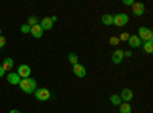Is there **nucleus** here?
I'll use <instances>...</instances> for the list:
<instances>
[{"mask_svg":"<svg viewBox=\"0 0 153 113\" xmlns=\"http://www.w3.org/2000/svg\"><path fill=\"white\" fill-rule=\"evenodd\" d=\"M19 87L22 89V92L25 93H34L35 89H37V81L34 78H25V80H20L19 83Z\"/></svg>","mask_w":153,"mask_h":113,"instance_id":"f257e3e1","label":"nucleus"},{"mask_svg":"<svg viewBox=\"0 0 153 113\" xmlns=\"http://www.w3.org/2000/svg\"><path fill=\"white\" fill-rule=\"evenodd\" d=\"M138 38L141 41H153V32L146 28V26H141L138 29Z\"/></svg>","mask_w":153,"mask_h":113,"instance_id":"f03ea898","label":"nucleus"},{"mask_svg":"<svg viewBox=\"0 0 153 113\" xmlns=\"http://www.w3.org/2000/svg\"><path fill=\"white\" fill-rule=\"evenodd\" d=\"M127 23H129V16L124 14V12H120V14L113 16V24H115V26L123 28V26H126Z\"/></svg>","mask_w":153,"mask_h":113,"instance_id":"7ed1b4c3","label":"nucleus"},{"mask_svg":"<svg viewBox=\"0 0 153 113\" xmlns=\"http://www.w3.org/2000/svg\"><path fill=\"white\" fill-rule=\"evenodd\" d=\"M35 98L38 101H49L51 99V92L46 87H40V89H35Z\"/></svg>","mask_w":153,"mask_h":113,"instance_id":"20e7f679","label":"nucleus"},{"mask_svg":"<svg viewBox=\"0 0 153 113\" xmlns=\"http://www.w3.org/2000/svg\"><path fill=\"white\" fill-rule=\"evenodd\" d=\"M16 73H17L19 77H20V80H25V78H29V77H31V67H29L28 64H20Z\"/></svg>","mask_w":153,"mask_h":113,"instance_id":"39448f33","label":"nucleus"},{"mask_svg":"<svg viewBox=\"0 0 153 113\" xmlns=\"http://www.w3.org/2000/svg\"><path fill=\"white\" fill-rule=\"evenodd\" d=\"M132 11H133V14L136 17H141V16H144V12H146V6H144L143 2H135L132 5Z\"/></svg>","mask_w":153,"mask_h":113,"instance_id":"423d86ee","label":"nucleus"},{"mask_svg":"<svg viewBox=\"0 0 153 113\" xmlns=\"http://www.w3.org/2000/svg\"><path fill=\"white\" fill-rule=\"evenodd\" d=\"M72 72L75 73V77H78V78H84L86 77V67L83 64H80V63H76V64H74L72 67Z\"/></svg>","mask_w":153,"mask_h":113,"instance_id":"0eeeda50","label":"nucleus"},{"mask_svg":"<svg viewBox=\"0 0 153 113\" xmlns=\"http://www.w3.org/2000/svg\"><path fill=\"white\" fill-rule=\"evenodd\" d=\"M123 60H124V51H123V49H117V51L112 54V61H113V64H120Z\"/></svg>","mask_w":153,"mask_h":113,"instance_id":"6e6552de","label":"nucleus"},{"mask_svg":"<svg viewBox=\"0 0 153 113\" xmlns=\"http://www.w3.org/2000/svg\"><path fill=\"white\" fill-rule=\"evenodd\" d=\"M6 80H8V83L12 84V86H19V83H20V77H19L16 72H8V73H6Z\"/></svg>","mask_w":153,"mask_h":113,"instance_id":"1a4fd4ad","label":"nucleus"},{"mask_svg":"<svg viewBox=\"0 0 153 113\" xmlns=\"http://www.w3.org/2000/svg\"><path fill=\"white\" fill-rule=\"evenodd\" d=\"M38 24L42 26L43 31H49V29H52V28H54V23H52V20H51V17H45V18H42Z\"/></svg>","mask_w":153,"mask_h":113,"instance_id":"9d476101","label":"nucleus"},{"mask_svg":"<svg viewBox=\"0 0 153 113\" xmlns=\"http://www.w3.org/2000/svg\"><path fill=\"white\" fill-rule=\"evenodd\" d=\"M132 98H133V92H132V89H123V92H121V101H124V103H130L132 101Z\"/></svg>","mask_w":153,"mask_h":113,"instance_id":"9b49d317","label":"nucleus"},{"mask_svg":"<svg viewBox=\"0 0 153 113\" xmlns=\"http://www.w3.org/2000/svg\"><path fill=\"white\" fill-rule=\"evenodd\" d=\"M43 32H45V31L42 29L40 24H35V26H31V32H29V34H32V37H35V38H42Z\"/></svg>","mask_w":153,"mask_h":113,"instance_id":"f8f14e48","label":"nucleus"},{"mask_svg":"<svg viewBox=\"0 0 153 113\" xmlns=\"http://www.w3.org/2000/svg\"><path fill=\"white\" fill-rule=\"evenodd\" d=\"M127 43L130 44V47H141L143 46V41L138 38V35H130L129 40H127Z\"/></svg>","mask_w":153,"mask_h":113,"instance_id":"ddd939ff","label":"nucleus"},{"mask_svg":"<svg viewBox=\"0 0 153 113\" xmlns=\"http://www.w3.org/2000/svg\"><path fill=\"white\" fill-rule=\"evenodd\" d=\"M2 67L6 70V73H8V72H11V69L14 67V60L9 58V57H8V58H5V60H3V64H2Z\"/></svg>","mask_w":153,"mask_h":113,"instance_id":"4468645a","label":"nucleus"},{"mask_svg":"<svg viewBox=\"0 0 153 113\" xmlns=\"http://www.w3.org/2000/svg\"><path fill=\"white\" fill-rule=\"evenodd\" d=\"M101 23H103L104 26H110V24H113V16L104 14L103 17H101Z\"/></svg>","mask_w":153,"mask_h":113,"instance_id":"2eb2a0df","label":"nucleus"},{"mask_svg":"<svg viewBox=\"0 0 153 113\" xmlns=\"http://www.w3.org/2000/svg\"><path fill=\"white\" fill-rule=\"evenodd\" d=\"M120 113H132L130 103H121L120 104Z\"/></svg>","mask_w":153,"mask_h":113,"instance_id":"dca6fc26","label":"nucleus"},{"mask_svg":"<svg viewBox=\"0 0 153 113\" xmlns=\"http://www.w3.org/2000/svg\"><path fill=\"white\" fill-rule=\"evenodd\" d=\"M110 103L113 104V106H120L123 101H121V96L120 95H117V93H115V95H112L110 96Z\"/></svg>","mask_w":153,"mask_h":113,"instance_id":"f3484780","label":"nucleus"},{"mask_svg":"<svg viewBox=\"0 0 153 113\" xmlns=\"http://www.w3.org/2000/svg\"><path fill=\"white\" fill-rule=\"evenodd\" d=\"M143 47H144V51H146L147 54H152V52H153V41H144Z\"/></svg>","mask_w":153,"mask_h":113,"instance_id":"a211bd4d","label":"nucleus"},{"mask_svg":"<svg viewBox=\"0 0 153 113\" xmlns=\"http://www.w3.org/2000/svg\"><path fill=\"white\" fill-rule=\"evenodd\" d=\"M68 60L71 61V64H76V63H78V55L74 54V52H71V54L68 55Z\"/></svg>","mask_w":153,"mask_h":113,"instance_id":"6ab92c4d","label":"nucleus"},{"mask_svg":"<svg viewBox=\"0 0 153 113\" xmlns=\"http://www.w3.org/2000/svg\"><path fill=\"white\" fill-rule=\"evenodd\" d=\"M26 24H29V26H35V24H38V18L35 17V16H31L29 18H28V23Z\"/></svg>","mask_w":153,"mask_h":113,"instance_id":"aec40b11","label":"nucleus"},{"mask_svg":"<svg viewBox=\"0 0 153 113\" xmlns=\"http://www.w3.org/2000/svg\"><path fill=\"white\" fill-rule=\"evenodd\" d=\"M129 37H130L129 32H123V34L118 37V38H120V41H127V40H129Z\"/></svg>","mask_w":153,"mask_h":113,"instance_id":"412c9836","label":"nucleus"},{"mask_svg":"<svg viewBox=\"0 0 153 113\" xmlns=\"http://www.w3.org/2000/svg\"><path fill=\"white\" fill-rule=\"evenodd\" d=\"M22 32L23 34H29L31 32V26L29 24H22Z\"/></svg>","mask_w":153,"mask_h":113,"instance_id":"4be33fe9","label":"nucleus"},{"mask_svg":"<svg viewBox=\"0 0 153 113\" xmlns=\"http://www.w3.org/2000/svg\"><path fill=\"white\" fill-rule=\"evenodd\" d=\"M109 43H110L112 46H117V44L120 43V38H118V37H112V38L109 40Z\"/></svg>","mask_w":153,"mask_h":113,"instance_id":"5701e85b","label":"nucleus"},{"mask_svg":"<svg viewBox=\"0 0 153 113\" xmlns=\"http://www.w3.org/2000/svg\"><path fill=\"white\" fill-rule=\"evenodd\" d=\"M5 44H6V38H5V37H2V35H0V49H2Z\"/></svg>","mask_w":153,"mask_h":113,"instance_id":"b1692460","label":"nucleus"},{"mask_svg":"<svg viewBox=\"0 0 153 113\" xmlns=\"http://www.w3.org/2000/svg\"><path fill=\"white\" fill-rule=\"evenodd\" d=\"M2 77H6V70L2 67V64H0V78H2Z\"/></svg>","mask_w":153,"mask_h":113,"instance_id":"393cba45","label":"nucleus"},{"mask_svg":"<svg viewBox=\"0 0 153 113\" xmlns=\"http://www.w3.org/2000/svg\"><path fill=\"white\" fill-rule=\"evenodd\" d=\"M123 3H124L126 6H132V5H133L135 2H133V0H124V2H123Z\"/></svg>","mask_w":153,"mask_h":113,"instance_id":"a878e982","label":"nucleus"},{"mask_svg":"<svg viewBox=\"0 0 153 113\" xmlns=\"http://www.w3.org/2000/svg\"><path fill=\"white\" fill-rule=\"evenodd\" d=\"M124 57H132V51H124Z\"/></svg>","mask_w":153,"mask_h":113,"instance_id":"bb28decb","label":"nucleus"},{"mask_svg":"<svg viewBox=\"0 0 153 113\" xmlns=\"http://www.w3.org/2000/svg\"><path fill=\"white\" fill-rule=\"evenodd\" d=\"M51 20H52V23H55V21L58 20V17H57V16H54V17H51Z\"/></svg>","mask_w":153,"mask_h":113,"instance_id":"cd10ccee","label":"nucleus"},{"mask_svg":"<svg viewBox=\"0 0 153 113\" xmlns=\"http://www.w3.org/2000/svg\"><path fill=\"white\" fill-rule=\"evenodd\" d=\"M9 113H22V112H20V110H16V109H14V110H9Z\"/></svg>","mask_w":153,"mask_h":113,"instance_id":"c85d7f7f","label":"nucleus"},{"mask_svg":"<svg viewBox=\"0 0 153 113\" xmlns=\"http://www.w3.org/2000/svg\"><path fill=\"white\" fill-rule=\"evenodd\" d=\"M0 35H2V29H0Z\"/></svg>","mask_w":153,"mask_h":113,"instance_id":"c756f323","label":"nucleus"}]
</instances>
